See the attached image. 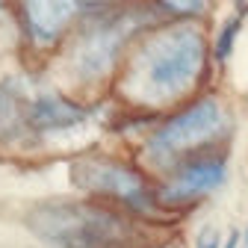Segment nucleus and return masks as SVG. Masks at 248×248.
Here are the masks:
<instances>
[{
  "label": "nucleus",
  "instance_id": "f8f14e48",
  "mask_svg": "<svg viewBox=\"0 0 248 248\" xmlns=\"http://www.w3.org/2000/svg\"><path fill=\"white\" fill-rule=\"evenodd\" d=\"M222 248H236V233H231V236H228V242H225Z\"/></svg>",
  "mask_w": 248,
  "mask_h": 248
},
{
  "label": "nucleus",
  "instance_id": "f257e3e1",
  "mask_svg": "<svg viewBox=\"0 0 248 248\" xmlns=\"http://www.w3.org/2000/svg\"><path fill=\"white\" fill-rule=\"evenodd\" d=\"M207 39L195 24H163L148 33L121 68L118 92L136 107H169L201 83Z\"/></svg>",
  "mask_w": 248,
  "mask_h": 248
},
{
  "label": "nucleus",
  "instance_id": "1a4fd4ad",
  "mask_svg": "<svg viewBox=\"0 0 248 248\" xmlns=\"http://www.w3.org/2000/svg\"><path fill=\"white\" fill-rule=\"evenodd\" d=\"M239 30H242V21H239V18H228V24L219 30L216 45H213V56L219 59V62H225V59L231 56V50H233V45H236V36H239Z\"/></svg>",
  "mask_w": 248,
  "mask_h": 248
},
{
  "label": "nucleus",
  "instance_id": "39448f33",
  "mask_svg": "<svg viewBox=\"0 0 248 248\" xmlns=\"http://www.w3.org/2000/svg\"><path fill=\"white\" fill-rule=\"evenodd\" d=\"M133 21L130 18H104L95 21L74 45V71L80 80H98L115 68L121 50L127 47L133 36Z\"/></svg>",
  "mask_w": 248,
  "mask_h": 248
},
{
  "label": "nucleus",
  "instance_id": "6e6552de",
  "mask_svg": "<svg viewBox=\"0 0 248 248\" xmlns=\"http://www.w3.org/2000/svg\"><path fill=\"white\" fill-rule=\"evenodd\" d=\"M86 118L83 107H77L74 101L62 98V95H39L24 107V124L36 133H56V130H68L74 124H80Z\"/></svg>",
  "mask_w": 248,
  "mask_h": 248
},
{
  "label": "nucleus",
  "instance_id": "ddd939ff",
  "mask_svg": "<svg viewBox=\"0 0 248 248\" xmlns=\"http://www.w3.org/2000/svg\"><path fill=\"white\" fill-rule=\"evenodd\" d=\"M245 248H248V233H245Z\"/></svg>",
  "mask_w": 248,
  "mask_h": 248
},
{
  "label": "nucleus",
  "instance_id": "7ed1b4c3",
  "mask_svg": "<svg viewBox=\"0 0 248 248\" xmlns=\"http://www.w3.org/2000/svg\"><path fill=\"white\" fill-rule=\"evenodd\" d=\"M228 133V112L216 98H201L174 112L148 139V157L157 166H183V160Z\"/></svg>",
  "mask_w": 248,
  "mask_h": 248
},
{
  "label": "nucleus",
  "instance_id": "0eeeda50",
  "mask_svg": "<svg viewBox=\"0 0 248 248\" xmlns=\"http://www.w3.org/2000/svg\"><path fill=\"white\" fill-rule=\"evenodd\" d=\"M83 3H68V0H33V3H21L24 12V27L27 36L36 47H53L59 39L65 36V30L71 27L74 15L83 12Z\"/></svg>",
  "mask_w": 248,
  "mask_h": 248
},
{
  "label": "nucleus",
  "instance_id": "f03ea898",
  "mask_svg": "<svg viewBox=\"0 0 248 248\" xmlns=\"http://www.w3.org/2000/svg\"><path fill=\"white\" fill-rule=\"evenodd\" d=\"M27 225L53 248H139L142 242V228L130 216L77 201L36 207Z\"/></svg>",
  "mask_w": 248,
  "mask_h": 248
},
{
  "label": "nucleus",
  "instance_id": "20e7f679",
  "mask_svg": "<svg viewBox=\"0 0 248 248\" xmlns=\"http://www.w3.org/2000/svg\"><path fill=\"white\" fill-rule=\"evenodd\" d=\"M71 180L77 189L92 195H101L118 201L136 213H148L154 204V192L148 189V180L130 163H121L112 157H83L71 166Z\"/></svg>",
  "mask_w": 248,
  "mask_h": 248
},
{
  "label": "nucleus",
  "instance_id": "9d476101",
  "mask_svg": "<svg viewBox=\"0 0 248 248\" xmlns=\"http://www.w3.org/2000/svg\"><path fill=\"white\" fill-rule=\"evenodd\" d=\"M160 9H166V12H171V15H180V18L186 21V18H195L198 12H204L207 3H177V0H171V3H163Z\"/></svg>",
  "mask_w": 248,
  "mask_h": 248
},
{
  "label": "nucleus",
  "instance_id": "423d86ee",
  "mask_svg": "<svg viewBox=\"0 0 248 248\" xmlns=\"http://www.w3.org/2000/svg\"><path fill=\"white\" fill-rule=\"evenodd\" d=\"M228 177V169L222 160H186L166 186H160V192L154 195V201L163 207H186L195 204L204 195H210L213 189H219Z\"/></svg>",
  "mask_w": 248,
  "mask_h": 248
},
{
  "label": "nucleus",
  "instance_id": "9b49d317",
  "mask_svg": "<svg viewBox=\"0 0 248 248\" xmlns=\"http://www.w3.org/2000/svg\"><path fill=\"white\" fill-rule=\"evenodd\" d=\"M201 248H219V239H216V236H207V239L201 242Z\"/></svg>",
  "mask_w": 248,
  "mask_h": 248
}]
</instances>
